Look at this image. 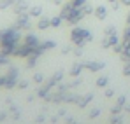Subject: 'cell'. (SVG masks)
I'll return each mask as SVG.
<instances>
[{
    "mask_svg": "<svg viewBox=\"0 0 130 124\" xmlns=\"http://www.w3.org/2000/svg\"><path fill=\"white\" fill-rule=\"evenodd\" d=\"M97 14H99V18H104V16H106V12H104V9H99V12H97Z\"/></svg>",
    "mask_w": 130,
    "mask_h": 124,
    "instance_id": "6da1fadb",
    "label": "cell"
}]
</instances>
